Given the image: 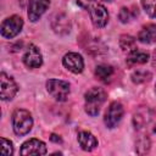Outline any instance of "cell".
Listing matches in <instances>:
<instances>
[{
  "label": "cell",
  "mask_w": 156,
  "mask_h": 156,
  "mask_svg": "<svg viewBox=\"0 0 156 156\" xmlns=\"http://www.w3.org/2000/svg\"><path fill=\"white\" fill-rule=\"evenodd\" d=\"M85 112L89 116H96L100 112L102 104L106 100V93L101 88H91L89 89L85 95Z\"/></svg>",
  "instance_id": "obj_1"
},
{
  "label": "cell",
  "mask_w": 156,
  "mask_h": 156,
  "mask_svg": "<svg viewBox=\"0 0 156 156\" xmlns=\"http://www.w3.org/2000/svg\"><path fill=\"white\" fill-rule=\"evenodd\" d=\"M12 127L17 135H26L33 127V118L27 110L17 108L12 115Z\"/></svg>",
  "instance_id": "obj_2"
},
{
  "label": "cell",
  "mask_w": 156,
  "mask_h": 156,
  "mask_svg": "<svg viewBox=\"0 0 156 156\" xmlns=\"http://www.w3.org/2000/svg\"><path fill=\"white\" fill-rule=\"evenodd\" d=\"M46 89L57 101H65L69 94V84L61 79H49L46 82Z\"/></svg>",
  "instance_id": "obj_3"
},
{
  "label": "cell",
  "mask_w": 156,
  "mask_h": 156,
  "mask_svg": "<svg viewBox=\"0 0 156 156\" xmlns=\"http://www.w3.org/2000/svg\"><path fill=\"white\" fill-rule=\"evenodd\" d=\"M22 27H23V20L20 16L13 15L11 17H7L1 23V35L4 38L11 39L22 30Z\"/></svg>",
  "instance_id": "obj_4"
},
{
  "label": "cell",
  "mask_w": 156,
  "mask_h": 156,
  "mask_svg": "<svg viewBox=\"0 0 156 156\" xmlns=\"http://www.w3.org/2000/svg\"><path fill=\"white\" fill-rule=\"evenodd\" d=\"M89 13H90V18L93 24L96 28H102L107 24L108 22V12L106 10V7L96 1H94L90 6H89Z\"/></svg>",
  "instance_id": "obj_5"
},
{
  "label": "cell",
  "mask_w": 156,
  "mask_h": 156,
  "mask_svg": "<svg viewBox=\"0 0 156 156\" xmlns=\"http://www.w3.org/2000/svg\"><path fill=\"white\" fill-rule=\"evenodd\" d=\"M123 106L117 102V101H113L110 104L108 108L106 110V113H105V117H104V122L106 124L107 128H115L119 121L122 119L123 117Z\"/></svg>",
  "instance_id": "obj_6"
},
{
  "label": "cell",
  "mask_w": 156,
  "mask_h": 156,
  "mask_svg": "<svg viewBox=\"0 0 156 156\" xmlns=\"http://www.w3.org/2000/svg\"><path fill=\"white\" fill-rule=\"evenodd\" d=\"M0 87H1L0 88V98L4 101L11 100L18 90L16 82L11 77H9L5 72H2L0 74Z\"/></svg>",
  "instance_id": "obj_7"
},
{
  "label": "cell",
  "mask_w": 156,
  "mask_h": 156,
  "mask_svg": "<svg viewBox=\"0 0 156 156\" xmlns=\"http://www.w3.org/2000/svg\"><path fill=\"white\" fill-rule=\"evenodd\" d=\"M50 0H29L28 1V18L32 22H37L41 15L48 10Z\"/></svg>",
  "instance_id": "obj_8"
},
{
  "label": "cell",
  "mask_w": 156,
  "mask_h": 156,
  "mask_svg": "<svg viewBox=\"0 0 156 156\" xmlns=\"http://www.w3.org/2000/svg\"><path fill=\"white\" fill-rule=\"evenodd\" d=\"M23 62L28 68H38V67L41 66L43 57H41V54H40L39 49L35 45L30 44L27 48V50L23 55Z\"/></svg>",
  "instance_id": "obj_9"
},
{
  "label": "cell",
  "mask_w": 156,
  "mask_h": 156,
  "mask_svg": "<svg viewBox=\"0 0 156 156\" xmlns=\"http://www.w3.org/2000/svg\"><path fill=\"white\" fill-rule=\"evenodd\" d=\"M62 63L63 66L73 72V73H80L84 68V61H83V57L77 54V52H68L63 56L62 58Z\"/></svg>",
  "instance_id": "obj_10"
},
{
  "label": "cell",
  "mask_w": 156,
  "mask_h": 156,
  "mask_svg": "<svg viewBox=\"0 0 156 156\" xmlns=\"http://www.w3.org/2000/svg\"><path fill=\"white\" fill-rule=\"evenodd\" d=\"M46 146L41 140L29 139L21 147V155H45Z\"/></svg>",
  "instance_id": "obj_11"
},
{
  "label": "cell",
  "mask_w": 156,
  "mask_h": 156,
  "mask_svg": "<svg viewBox=\"0 0 156 156\" xmlns=\"http://www.w3.org/2000/svg\"><path fill=\"white\" fill-rule=\"evenodd\" d=\"M78 143L84 151H91L98 146L96 138L90 132H87V130L78 133Z\"/></svg>",
  "instance_id": "obj_12"
},
{
  "label": "cell",
  "mask_w": 156,
  "mask_h": 156,
  "mask_svg": "<svg viewBox=\"0 0 156 156\" xmlns=\"http://www.w3.org/2000/svg\"><path fill=\"white\" fill-rule=\"evenodd\" d=\"M52 29L58 34H66L69 32V21L63 13H56L51 21Z\"/></svg>",
  "instance_id": "obj_13"
},
{
  "label": "cell",
  "mask_w": 156,
  "mask_h": 156,
  "mask_svg": "<svg viewBox=\"0 0 156 156\" xmlns=\"http://www.w3.org/2000/svg\"><path fill=\"white\" fill-rule=\"evenodd\" d=\"M138 40L143 44H151L156 41V24H146L138 34Z\"/></svg>",
  "instance_id": "obj_14"
},
{
  "label": "cell",
  "mask_w": 156,
  "mask_h": 156,
  "mask_svg": "<svg viewBox=\"0 0 156 156\" xmlns=\"http://www.w3.org/2000/svg\"><path fill=\"white\" fill-rule=\"evenodd\" d=\"M147 61H149V54L146 51H141V50H136V49L130 51L127 57V63L129 66L143 65V63H146Z\"/></svg>",
  "instance_id": "obj_15"
},
{
  "label": "cell",
  "mask_w": 156,
  "mask_h": 156,
  "mask_svg": "<svg viewBox=\"0 0 156 156\" xmlns=\"http://www.w3.org/2000/svg\"><path fill=\"white\" fill-rule=\"evenodd\" d=\"M113 74V68L110 65H99L95 68V76L101 82H107Z\"/></svg>",
  "instance_id": "obj_16"
},
{
  "label": "cell",
  "mask_w": 156,
  "mask_h": 156,
  "mask_svg": "<svg viewBox=\"0 0 156 156\" xmlns=\"http://www.w3.org/2000/svg\"><path fill=\"white\" fill-rule=\"evenodd\" d=\"M119 46L123 51H129L130 52V51L135 50V39L130 35L123 34L119 38Z\"/></svg>",
  "instance_id": "obj_17"
},
{
  "label": "cell",
  "mask_w": 156,
  "mask_h": 156,
  "mask_svg": "<svg viewBox=\"0 0 156 156\" xmlns=\"http://www.w3.org/2000/svg\"><path fill=\"white\" fill-rule=\"evenodd\" d=\"M150 78H151V73L147 72V71H140V69H138V71H135L132 74V80L134 83H136V84L144 83L146 80H150Z\"/></svg>",
  "instance_id": "obj_18"
},
{
  "label": "cell",
  "mask_w": 156,
  "mask_h": 156,
  "mask_svg": "<svg viewBox=\"0 0 156 156\" xmlns=\"http://www.w3.org/2000/svg\"><path fill=\"white\" fill-rule=\"evenodd\" d=\"M141 5L150 17L156 18V0H141Z\"/></svg>",
  "instance_id": "obj_19"
},
{
  "label": "cell",
  "mask_w": 156,
  "mask_h": 156,
  "mask_svg": "<svg viewBox=\"0 0 156 156\" xmlns=\"http://www.w3.org/2000/svg\"><path fill=\"white\" fill-rule=\"evenodd\" d=\"M149 119H150V117H146V118H145V113H143L141 111L136 112V113L134 115V117H133V122H134L135 128H141V127H144V124L147 123Z\"/></svg>",
  "instance_id": "obj_20"
},
{
  "label": "cell",
  "mask_w": 156,
  "mask_h": 156,
  "mask_svg": "<svg viewBox=\"0 0 156 156\" xmlns=\"http://www.w3.org/2000/svg\"><path fill=\"white\" fill-rule=\"evenodd\" d=\"M1 154L2 155H12L13 154V146L10 140L6 138H1Z\"/></svg>",
  "instance_id": "obj_21"
},
{
  "label": "cell",
  "mask_w": 156,
  "mask_h": 156,
  "mask_svg": "<svg viewBox=\"0 0 156 156\" xmlns=\"http://www.w3.org/2000/svg\"><path fill=\"white\" fill-rule=\"evenodd\" d=\"M133 16H134V15L132 13V11H130L128 7H122L121 11H119V15H118L121 22H123V23H128V22L133 18Z\"/></svg>",
  "instance_id": "obj_22"
},
{
  "label": "cell",
  "mask_w": 156,
  "mask_h": 156,
  "mask_svg": "<svg viewBox=\"0 0 156 156\" xmlns=\"http://www.w3.org/2000/svg\"><path fill=\"white\" fill-rule=\"evenodd\" d=\"M96 0H77V2L79 4V6H82L83 9H89V6Z\"/></svg>",
  "instance_id": "obj_23"
},
{
  "label": "cell",
  "mask_w": 156,
  "mask_h": 156,
  "mask_svg": "<svg viewBox=\"0 0 156 156\" xmlns=\"http://www.w3.org/2000/svg\"><path fill=\"white\" fill-rule=\"evenodd\" d=\"M50 140H52V141H55V143H61V141H62L61 138L57 136V135H55V134H52V135L50 136Z\"/></svg>",
  "instance_id": "obj_24"
},
{
  "label": "cell",
  "mask_w": 156,
  "mask_h": 156,
  "mask_svg": "<svg viewBox=\"0 0 156 156\" xmlns=\"http://www.w3.org/2000/svg\"><path fill=\"white\" fill-rule=\"evenodd\" d=\"M102 1H108L110 2V1H113V0H102Z\"/></svg>",
  "instance_id": "obj_25"
},
{
  "label": "cell",
  "mask_w": 156,
  "mask_h": 156,
  "mask_svg": "<svg viewBox=\"0 0 156 156\" xmlns=\"http://www.w3.org/2000/svg\"><path fill=\"white\" fill-rule=\"evenodd\" d=\"M154 130H155V133H156V126H155V129H154Z\"/></svg>",
  "instance_id": "obj_26"
},
{
  "label": "cell",
  "mask_w": 156,
  "mask_h": 156,
  "mask_svg": "<svg viewBox=\"0 0 156 156\" xmlns=\"http://www.w3.org/2000/svg\"><path fill=\"white\" fill-rule=\"evenodd\" d=\"M155 93H156V85H155Z\"/></svg>",
  "instance_id": "obj_27"
}]
</instances>
